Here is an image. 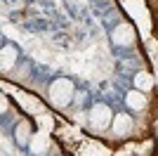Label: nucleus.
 Wrapping results in <instances>:
<instances>
[{"mask_svg": "<svg viewBox=\"0 0 158 156\" xmlns=\"http://www.w3.org/2000/svg\"><path fill=\"white\" fill-rule=\"evenodd\" d=\"M73 97V83L69 78H57L52 85H50V102L54 106H66Z\"/></svg>", "mask_w": 158, "mask_h": 156, "instance_id": "f257e3e1", "label": "nucleus"}, {"mask_svg": "<svg viewBox=\"0 0 158 156\" xmlns=\"http://www.w3.org/2000/svg\"><path fill=\"white\" fill-rule=\"evenodd\" d=\"M90 123H92V128H97V130L109 128V125L113 123V114H111V109H109L106 104H94L92 111H90Z\"/></svg>", "mask_w": 158, "mask_h": 156, "instance_id": "f03ea898", "label": "nucleus"}, {"mask_svg": "<svg viewBox=\"0 0 158 156\" xmlns=\"http://www.w3.org/2000/svg\"><path fill=\"white\" fill-rule=\"evenodd\" d=\"M113 43H116V45H123V47L132 45V43H135V28H132L127 21L118 24L113 28Z\"/></svg>", "mask_w": 158, "mask_h": 156, "instance_id": "7ed1b4c3", "label": "nucleus"}, {"mask_svg": "<svg viewBox=\"0 0 158 156\" xmlns=\"http://www.w3.org/2000/svg\"><path fill=\"white\" fill-rule=\"evenodd\" d=\"M132 130V118L127 114H118V116H113V132L116 135H127Z\"/></svg>", "mask_w": 158, "mask_h": 156, "instance_id": "20e7f679", "label": "nucleus"}, {"mask_svg": "<svg viewBox=\"0 0 158 156\" xmlns=\"http://www.w3.org/2000/svg\"><path fill=\"white\" fill-rule=\"evenodd\" d=\"M17 47L14 45H5L2 47V62H0V66H2V71H10L14 64H17Z\"/></svg>", "mask_w": 158, "mask_h": 156, "instance_id": "39448f33", "label": "nucleus"}, {"mask_svg": "<svg viewBox=\"0 0 158 156\" xmlns=\"http://www.w3.org/2000/svg\"><path fill=\"white\" fill-rule=\"evenodd\" d=\"M125 102L130 109H144V104H146V97H144V92L142 90H132L125 95Z\"/></svg>", "mask_w": 158, "mask_h": 156, "instance_id": "423d86ee", "label": "nucleus"}, {"mask_svg": "<svg viewBox=\"0 0 158 156\" xmlns=\"http://www.w3.org/2000/svg\"><path fill=\"white\" fill-rule=\"evenodd\" d=\"M33 135H31V125H28V121H21L19 125H17V142L21 144V147H26V144H31Z\"/></svg>", "mask_w": 158, "mask_h": 156, "instance_id": "0eeeda50", "label": "nucleus"}, {"mask_svg": "<svg viewBox=\"0 0 158 156\" xmlns=\"http://www.w3.org/2000/svg\"><path fill=\"white\" fill-rule=\"evenodd\" d=\"M135 88H137V90H142V92H146V90H151V88H153V78L149 76V73H144V71H139L137 76H135Z\"/></svg>", "mask_w": 158, "mask_h": 156, "instance_id": "6e6552de", "label": "nucleus"}, {"mask_svg": "<svg viewBox=\"0 0 158 156\" xmlns=\"http://www.w3.org/2000/svg\"><path fill=\"white\" fill-rule=\"evenodd\" d=\"M31 149H33V154H45V149H47V135H45V132L33 135V140H31Z\"/></svg>", "mask_w": 158, "mask_h": 156, "instance_id": "1a4fd4ad", "label": "nucleus"}]
</instances>
